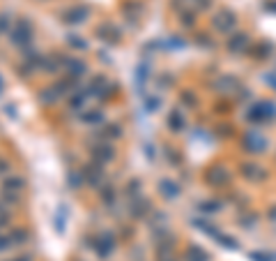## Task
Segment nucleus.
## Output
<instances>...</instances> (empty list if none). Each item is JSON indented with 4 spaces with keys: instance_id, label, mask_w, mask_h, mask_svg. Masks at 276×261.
Here are the masks:
<instances>
[{
    "instance_id": "2eb2a0df",
    "label": "nucleus",
    "mask_w": 276,
    "mask_h": 261,
    "mask_svg": "<svg viewBox=\"0 0 276 261\" xmlns=\"http://www.w3.org/2000/svg\"><path fill=\"white\" fill-rule=\"evenodd\" d=\"M148 208H150V203L145 201V199H136V197H133V201H131V218H143Z\"/></svg>"
},
{
    "instance_id": "72a5a7b5",
    "label": "nucleus",
    "mask_w": 276,
    "mask_h": 261,
    "mask_svg": "<svg viewBox=\"0 0 276 261\" xmlns=\"http://www.w3.org/2000/svg\"><path fill=\"white\" fill-rule=\"evenodd\" d=\"M10 261H12V259H10Z\"/></svg>"
},
{
    "instance_id": "473e14b6",
    "label": "nucleus",
    "mask_w": 276,
    "mask_h": 261,
    "mask_svg": "<svg viewBox=\"0 0 276 261\" xmlns=\"http://www.w3.org/2000/svg\"><path fill=\"white\" fill-rule=\"evenodd\" d=\"M39 3H44V0H39Z\"/></svg>"
},
{
    "instance_id": "cd10ccee",
    "label": "nucleus",
    "mask_w": 276,
    "mask_h": 261,
    "mask_svg": "<svg viewBox=\"0 0 276 261\" xmlns=\"http://www.w3.org/2000/svg\"><path fill=\"white\" fill-rule=\"evenodd\" d=\"M7 247H12L10 236H0V250H7Z\"/></svg>"
},
{
    "instance_id": "2f4dec72",
    "label": "nucleus",
    "mask_w": 276,
    "mask_h": 261,
    "mask_svg": "<svg viewBox=\"0 0 276 261\" xmlns=\"http://www.w3.org/2000/svg\"><path fill=\"white\" fill-rule=\"evenodd\" d=\"M3 86H5V83H3V79H0V92H3Z\"/></svg>"
},
{
    "instance_id": "a878e982",
    "label": "nucleus",
    "mask_w": 276,
    "mask_h": 261,
    "mask_svg": "<svg viewBox=\"0 0 276 261\" xmlns=\"http://www.w3.org/2000/svg\"><path fill=\"white\" fill-rule=\"evenodd\" d=\"M127 192L131 194V197H136V192H141V180H129Z\"/></svg>"
},
{
    "instance_id": "423d86ee",
    "label": "nucleus",
    "mask_w": 276,
    "mask_h": 261,
    "mask_svg": "<svg viewBox=\"0 0 276 261\" xmlns=\"http://www.w3.org/2000/svg\"><path fill=\"white\" fill-rule=\"evenodd\" d=\"M92 247H95V252L101 256V259H108L115 250V236L111 231H104L95 243H92Z\"/></svg>"
},
{
    "instance_id": "f3484780",
    "label": "nucleus",
    "mask_w": 276,
    "mask_h": 261,
    "mask_svg": "<svg viewBox=\"0 0 276 261\" xmlns=\"http://www.w3.org/2000/svg\"><path fill=\"white\" fill-rule=\"evenodd\" d=\"M10 241H12V245H23V243L30 241V233L25 231V229H12Z\"/></svg>"
},
{
    "instance_id": "1a4fd4ad",
    "label": "nucleus",
    "mask_w": 276,
    "mask_h": 261,
    "mask_svg": "<svg viewBox=\"0 0 276 261\" xmlns=\"http://www.w3.org/2000/svg\"><path fill=\"white\" fill-rule=\"evenodd\" d=\"M39 69H44V72H48V74H56L58 69H62V65H60V56H42V63H39Z\"/></svg>"
},
{
    "instance_id": "20e7f679",
    "label": "nucleus",
    "mask_w": 276,
    "mask_h": 261,
    "mask_svg": "<svg viewBox=\"0 0 276 261\" xmlns=\"http://www.w3.org/2000/svg\"><path fill=\"white\" fill-rule=\"evenodd\" d=\"M81 174H83L86 185H90V187H101V180H104V164H99V162L92 160L90 164L83 167Z\"/></svg>"
},
{
    "instance_id": "9d476101",
    "label": "nucleus",
    "mask_w": 276,
    "mask_h": 261,
    "mask_svg": "<svg viewBox=\"0 0 276 261\" xmlns=\"http://www.w3.org/2000/svg\"><path fill=\"white\" fill-rule=\"evenodd\" d=\"M101 141H115L122 136V125H118V123H108V125L104 127V130L99 132Z\"/></svg>"
},
{
    "instance_id": "a211bd4d",
    "label": "nucleus",
    "mask_w": 276,
    "mask_h": 261,
    "mask_svg": "<svg viewBox=\"0 0 276 261\" xmlns=\"http://www.w3.org/2000/svg\"><path fill=\"white\" fill-rule=\"evenodd\" d=\"M67 44H69L72 49H76V51H86V49H88V42L81 37V35H76V33L67 35Z\"/></svg>"
},
{
    "instance_id": "bb28decb",
    "label": "nucleus",
    "mask_w": 276,
    "mask_h": 261,
    "mask_svg": "<svg viewBox=\"0 0 276 261\" xmlns=\"http://www.w3.org/2000/svg\"><path fill=\"white\" fill-rule=\"evenodd\" d=\"M3 111H5V116L16 118V107H14V104H5V109H3Z\"/></svg>"
},
{
    "instance_id": "c85d7f7f",
    "label": "nucleus",
    "mask_w": 276,
    "mask_h": 261,
    "mask_svg": "<svg viewBox=\"0 0 276 261\" xmlns=\"http://www.w3.org/2000/svg\"><path fill=\"white\" fill-rule=\"evenodd\" d=\"M168 123H171V127H180V125H182V118L177 116V113H173L171 121H168Z\"/></svg>"
},
{
    "instance_id": "4be33fe9",
    "label": "nucleus",
    "mask_w": 276,
    "mask_h": 261,
    "mask_svg": "<svg viewBox=\"0 0 276 261\" xmlns=\"http://www.w3.org/2000/svg\"><path fill=\"white\" fill-rule=\"evenodd\" d=\"M21 192H12V189H3V203H19Z\"/></svg>"
},
{
    "instance_id": "6e6552de",
    "label": "nucleus",
    "mask_w": 276,
    "mask_h": 261,
    "mask_svg": "<svg viewBox=\"0 0 276 261\" xmlns=\"http://www.w3.org/2000/svg\"><path fill=\"white\" fill-rule=\"evenodd\" d=\"M97 35H99V39H104V42H108V44H120L122 42V30H120L115 23H111V21L101 23L99 28H97Z\"/></svg>"
},
{
    "instance_id": "6ab92c4d",
    "label": "nucleus",
    "mask_w": 276,
    "mask_h": 261,
    "mask_svg": "<svg viewBox=\"0 0 276 261\" xmlns=\"http://www.w3.org/2000/svg\"><path fill=\"white\" fill-rule=\"evenodd\" d=\"M67 183H69V187L72 189H78L81 187V185H86V180H83V174L81 171H69V174H67Z\"/></svg>"
},
{
    "instance_id": "f257e3e1",
    "label": "nucleus",
    "mask_w": 276,
    "mask_h": 261,
    "mask_svg": "<svg viewBox=\"0 0 276 261\" xmlns=\"http://www.w3.org/2000/svg\"><path fill=\"white\" fill-rule=\"evenodd\" d=\"M10 42L19 49H28L33 42V23L30 19H16L10 30Z\"/></svg>"
},
{
    "instance_id": "f03ea898",
    "label": "nucleus",
    "mask_w": 276,
    "mask_h": 261,
    "mask_svg": "<svg viewBox=\"0 0 276 261\" xmlns=\"http://www.w3.org/2000/svg\"><path fill=\"white\" fill-rule=\"evenodd\" d=\"M115 83H111L106 77H95L90 81V86H88V95H95L99 97V100H111V97L115 95Z\"/></svg>"
},
{
    "instance_id": "b1692460",
    "label": "nucleus",
    "mask_w": 276,
    "mask_h": 261,
    "mask_svg": "<svg viewBox=\"0 0 276 261\" xmlns=\"http://www.w3.org/2000/svg\"><path fill=\"white\" fill-rule=\"evenodd\" d=\"M7 222H10V210H7L5 203L0 201V227H5Z\"/></svg>"
},
{
    "instance_id": "f8f14e48",
    "label": "nucleus",
    "mask_w": 276,
    "mask_h": 261,
    "mask_svg": "<svg viewBox=\"0 0 276 261\" xmlns=\"http://www.w3.org/2000/svg\"><path fill=\"white\" fill-rule=\"evenodd\" d=\"M25 178H21V176H10V178H5V183H3V189H12V192H21L23 194L25 189Z\"/></svg>"
},
{
    "instance_id": "aec40b11",
    "label": "nucleus",
    "mask_w": 276,
    "mask_h": 261,
    "mask_svg": "<svg viewBox=\"0 0 276 261\" xmlns=\"http://www.w3.org/2000/svg\"><path fill=\"white\" fill-rule=\"evenodd\" d=\"M101 203L113 206L115 203V187L113 185H101Z\"/></svg>"
},
{
    "instance_id": "c756f323",
    "label": "nucleus",
    "mask_w": 276,
    "mask_h": 261,
    "mask_svg": "<svg viewBox=\"0 0 276 261\" xmlns=\"http://www.w3.org/2000/svg\"><path fill=\"white\" fill-rule=\"evenodd\" d=\"M12 261H33V256H30V254H21V256H16V259H12Z\"/></svg>"
},
{
    "instance_id": "7ed1b4c3",
    "label": "nucleus",
    "mask_w": 276,
    "mask_h": 261,
    "mask_svg": "<svg viewBox=\"0 0 276 261\" xmlns=\"http://www.w3.org/2000/svg\"><path fill=\"white\" fill-rule=\"evenodd\" d=\"M90 155H92V160L99 162V164H108V162L115 160V148L111 141H99V144H95L90 148Z\"/></svg>"
},
{
    "instance_id": "4468645a",
    "label": "nucleus",
    "mask_w": 276,
    "mask_h": 261,
    "mask_svg": "<svg viewBox=\"0 0 276 261\" xmlns=\"http://www.w3.org/2000/svg\"><path fill=\"white\" fill-rule=\"evenodd\" d=\"M60 92H58V88L56 86H51V88H44L42 92H39V102L42 104H56L58 100H60Z\"/></svg>"
},
{
    "instance_id": "ddd939ff",
    "label": "nucleus",
    "mask_w": 276,
    "mask_h": 261,
    "mask_svg": "<svg viewBox=\"0 0 276 261\" xmlns=\"http://www.w3.org/2000/svg\"><path fill=\"white\" fill-rule=\"evenodd\" d=\"M81 121L86 123V125H101V123H104V111H99V109H88L81 116Z\"/></svg>"
},
{
    "instance_id": "412c9836",
    "label": "nucleus",
    "mask_w": 276,
    "mask_h": 261,
    "mask_svg": "<svg viewBox=\"0 0 276 261\" xmlns=\"http://www.w3.org/2000/svg\"><path fill=\"white\" fill-rule=\"evenodd\" d=\"M12 16L10 14H5V12H3V14H0V35H10V30H12Z\"/></svg>"
},
{
    "instance_id": "7c9ffc66",
    "label": "nucleus",
    "mask_w": 276,
    "mask_h": 261,
    "mask_svg": "<svg viewBox=\"0 0 276 261\" xmlns=\"http://www.w3.org/2000/svg\"><path fill=\"white\" fill-rule=\"evenodd\" d=\"M159 107V100H148V109H154Z\"/></svg>"
},
{
    "instance_id": "393cba45",
    "label": "nucleus",
    "mask_w": 276,
    "mask_h": 261,
    "mask_svg": "<svg viewBox=\"0 0 276 261\" xmlns=\"http://www.w3.org/2000/svg\"><path fill=\"white\" fill-rule=\"evenodd\" d=\"M10 171H12L10 160H5V157H0V176H7Z\"/></svg>"
},
{
    "instance_id": "5701e85b",
    "label": "nucleus",
    "mask_w": 276,
    "mask_h": 261,
    "mask_svg": "<svg viewBox=\"0 0 276 261\" xmlns=\"http://www.w3.org/2000/svg\"><path fill=\"white\" fill-rule=\"evenodd\" d=\"M159 189H161L166 197H173V194H177V187H173V183L171 180H163L161 185H159Z\"/></svg>"
},
{
    "instance_id": "9b49d317",
    "label": "nucleus",
    "mask_w": 276,
    "mask_h": 261,
    "mask_svg": "<svg viewBox=\"0 0 276 261\" xmlns=\"http://www.w3.org/2000/svg\"><path fill=\"white\" fill-rule=\"evenodd\" d=\"M53 229H56V233H65L67 229V206H60L56 210V215H53Z\"/></svg>"
},
{
    "instance_id": "dca6fc26",
    "label": "nucleus",
    "mask_w": 276,
    "mask_h": 261,
    "mask_svg": "<svg viewBox=\"0 0 276 261\" xmlns=\"http://www.w3.org/2000/svg\"><path fill=\"white\" fill-rule=\"evenodd\" d=\"M88 90H76V95H72L69 97V107L74 109V111H78V109H83L86 107V100H88Z\"/></svg>"
},
{
    "instance_id": "0eeeda50",
    "label": "nucleus",
    "mask_w": 276,
    "mask_h": 261,
    "mask_svg": "<svg viewBox=\"0 0 276 261\" xmlns=\"http://www.w3.org/2000/svg\"><path fill=\"white\" fill-rule=\"evenodd\" d=\"M60 65H62L67 77H74V79H81L83 74L88 72V65L83 63L81 58H62L60 56Z\"/></svg>"
},
{
    "instance_id": "39448f33",
    "label": "nucleus",
    "mask_w": 276,
    "mask_h": 261,
    "mask_svg": "<svg viewBox=\"0 0 276 261\" xmlns=\"http://www.w3.org/2000/svg\"><path fill=\"white\" fill-rule=\"evenodd\" d=\"M88 16H90V10L83 5H74L69 10L62 12V23H69V26H78V23H86Z\"/></svg>"
}]
</instances>
